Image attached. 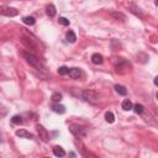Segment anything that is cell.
Instances as JSON below:
<instances>
[{
	"instance_id": "obj_21",
	"label": "cell",
	"mask_w": 158,
	"mask_h": 158,
	"mask_svg": "<svg viewBox=\"0 0 158 158\" xmlns=\"http://www.w3.org/2000/svg\"><path fill=\"white\" fill-rule=\"evenodd\" d=\"M51 99H52L53 103H59V101L62 100V94H59V93H54Z\"/></svg>"
},
{
	"instance_id": "obj_1",
	"label": "cell",
	"mask_w": 158,
	"mask_h": 158,
	"mask_svg": "<svg viewBox=\"0 0 158 158\" xmlns=\"http://www.w3.org/2000/svg\"><path fill=\"white\" fill-rule=\"evenodd\" d=\"M22 57L26 59V62L29 63L30 66L35 67L37 70H43V66L41 64L40 59L37 58L32 52H30V51H24V52H22Z\"/></svg>"
},
{
	"instance_id": "obj_17",
	"label": "cell",
	"mask_w": 158,
	"mask_h": 158,
	"mask_svg": "<svg viewBox=\"0 0 158 158\" xmlns=\"http://www.w3.org/2000/svg\"><path fill=\"white\" fill-rule=\"evenodd\" d=\"M132 109L135 110V113H136L137 115H141L143 111H145V108H143V105H141V104H136L135 106H132Z\"/></svg>"
},
{
	"instance_id": "obj_3",
	"label": "cell",
	"mask_w": 158,
	"mask_h": 158,
	"mask_svg": "<svg viewBox=\"0 0 158 158\" xmlns=\"http://www.w3.org/2000/svg\"><path fill=\"white\" fill-rule=\"evenodd\" d=\"M69 131L74 135V136H77V137H82V136H85L87 131H85V128L83 127V126H79V125H76V124H73L69 126Z\"/></svg>"
},
{
	"instance_id": "obj_24",
	"label": "cell",
	"mask_w": 158,
	"mask_h": 158,
	"mask_svg": "<svg viewBox=\"0 0 158 158\" xmlns=\"http://www.w3.org/2000/svg\"><path fill=\"white\" fill-rule=\"evenodd\" d=\"M0 142H1V135H0Z\"/></svg>"
},
{
	"instance_id": "obj_19",
	"label": "cell",
	"mask_w": 158,
	"mask_h": 158,
	"mask_svg": "<svg viewBox=\"0 0 158 158\" xmlns=\"http://www.w3.org/2000/svg\"><path fill=\"white\" fill-rule=\"evenodd\" d=\"M68 72H69V68L66 67V66H63V67H59V68H58V74H59V76H67Z\"/></svg>"
},
{
	"instance_id": "obj_9",
	"label": "cell",
	"mask_w": 158,
	"mask_h": 158,
	"mask_svg": "<svg viewBox=\"0 0 158 158\" xmlns=\"http://www.w3.org/2000/svg\"><path fill=\"white\" fill-rule=\"evenodd\" d=\"M91 62L94 63V64H96V66H99V64H101L104 62V58H103V56L101 54H99V53H94L91 56Z\"/></svg>"
},
{
	"instance_id": "obj_20",
	"label": "cell",
	"mask_w": 158,
	"mask_h": 158,
	"mask_svg": "<svg viewBox=\"0 0 158 158\" xmlns=\"http://www.w3.org/2000/svg\"><path fill=\"white\" fill-rule=\"evenodd\" d=\"M11 121H13V124H15V125H20V124H22V117H21L20 115H15V116H13Z\"/></svg>"
},
{
	"instance_id": "obj_5",
	"label": "cell",
	"mask_w": 158,
	"mask_h": 158,
	"mask_svg": "<svg viewBox=\"0 0 158 158\" xmlns=\"http://www.w3.org/2000/svg\"><path fill=\"white\" fill-rule=\"evenodd\" d=\"M37 132H39V136H40V138L43 141V142H48L50 141V134L47 132V130H46L43 126H41V125H37Z\"/></svg>"
},
{
	"instance_id": "obj_4",
	"label": "cell",
	"mask_w": 158,
	"mask_h": 158,
	"mask_svg": "<svg viewBox=\"0 0 158 158\" xmlns=\"http://www.w3.org/2000/svg\"><path fill=\"white\" fill-rule=\"evenodd\" d=\"M0 14L1 15H5V16H10V17H14L19 14V11L14 7H9V6H0Z\"/></svg>"
},
{
	"instance_id": "obj_10",
	"label": "cell",
	"mask_w": 158,
	"mask_h": 158,
	"mask_svg": "<svg viewBox=\"0 0 158 158\" xmlns=\"http://www.w3.org/2000/svg\"><path fill=\"white\" fill-rule=\"evenodd\" d=\"M53 154L56 157H64L66 156V151H64L61 146H54L53 147Z\"/></svg>"
},
{
	"instance_id": "obj_12",
	"label": "cell",
	"mask_w": 158,
	"mask_h": 158,
	"mask_svg": "<svg viewBox=\"0 0 158 158\" xmlns=\"http://www.w3.org/2000/svg\"><path fill=\"white\" fill-rule=\"evenodd\" d=\"M46 13H47V15L50 16V17H53L54 15H56V7H54V5H52V4H50V5H47V7H46Z\"/></svg>"
},
{
	"instance_id": "obj_7",
	"label": "cell",
	"mask_w": 158,
	"mask_h": 158,
	"mask_svg": "<svg viewBox=\"0 0 158 158\" xmlns=\"http://www.w3.org/2000/svg\"><path fill=\"white\" fill-rule=\"evenodd\" d=\"M16 136H19L20 138H30V140H32V138H33V135L30 134L29 131H26V130H17V131H16Z\"/></svg>"
},
{
	"instance_id": "obj_23",
	"label": "cell",
	"mask_w": 158,
	"mask_h": 158,
	"mask_svg": "<svg viewBox=\"0 0 158 158\" xmlns=\"http://www.w3.org/2000/svg\"><path fill=\"white\" fill-rule=\"evenodd\" d=\"M58 22L61 24V25H63V26H68L70 22H69V20L68 19H66V17H59L58 19Z\"/></svg>"
},
{
	"instance_id": "obj_22",
	"label": "cell",
	"mask_w": 158,
	"mask_h": 158,
	"mask_svg": "<svg viewBox=\"0 0 158 158\" xmlns=\"http://www.w3.org/2000/svg\"><path fill=\"white\" fill-rule=\"evenodd\" d=\"M111 16H113V17H115V19H121L122 21H124L125 19H126L124 14H121V13H115V11H114V13H111Z\"/></svg>"
},
{
	"instance_id": "obj_6",
	"label": "cell",
	"mask_w": 158,
	"mask_h": 158,
	"mask_svg": "<svg viewBox=\"0 0 158 158\" xmlns=\"http://www.w3.org/2000/svg\"><path fill=\"white\" fill-rule=\"evenodd\" d=\"M68 76H69V78H72V79H79L80 76H82V70H80L79 68H69Z\"/></svg>"
},
{
	"instance_id": "obj_2",
	"label": "cell",
	"mask_w": 158,
	"mask_h": 158,
	"mask_svg": "<svg viewBox=\"0 0 158 158\" xmlns=\"http://www.w3.org/2000/svg\"><path fill=\"white\" fill-rule=\"evenodd\" d=\"M82 96L85 101H88L89 104H96L99 103V95L94 90H90V89H87V90H83L82 93Z\"/></svg>"
},
{
	"instance_id": "obj_11",
	"label": "cell",
	"mask_w": 158,
	"mask_h": 158,
	"mask_svg": "<svg viewBox=\"0 0 158 158\" xmlns=\"http://www.w3.org/2000/svg\"><path fill=\"white\" fill-rule=\"evenodd\" d=\"M115 90H116V93H117L119 95H122V96H125V95L127 94V89H126L124 85L116 84V85H115Z\"/></svg>"
},
{
	"instance_id": "obj_15",
	"label": "cell",
	"mask_w": 158,
	"mask_h": 158,
	"mask_svg": "<svg viewBox=\"0 0 158 158\" xmlns=\"http://www.w3.org/2000/svg\"><path fill=\"white\" fill-rule=\"evenodd\" d=\"M66 37H67V41L70 42V43H74V42L77 41V36H76V33H74L73 31H68L67 35H66Z\"/></svg>"
},
{
	"instance_id": "obj_18",
	"label": "cell",
	"mask_w": 158,
	"mask_h": 158,
	"mask_svg": "<svg viewBox=\"0 0 158 158\" xmlns=\"http://www.w3.org/2000/svg\"><path fill=\"white\" fill-rule=\"evenodd\" d=\"M137 58H138V61H140L141 63H146L147 61H148V56L146 54V53H142V52H140L137 54Z\"/></svg>"
},
{
	"instance_id": "obj_13",
	"label": "cell",
	"mask_w": 158,
	"mask_h": 158,
	"mask_svg": "<svg viewBox=\"0 0 158 158\" xmlns=\"http://www.w3.org/2000/svg\"><path fill=\"white\" fill-rule=\"evenodd\" d=\"M132 103H131V100H128V99H125L122 101V109L125 111H130V110H132Z\"/></svg>"
},
{
	"instance_id": "obj_14",
	"label": "cell",
	"mask_w": 158,
	"mask_h": 158,
	"mask_svg": "<svg viewBox=\"0 0 158 158\" xmlns=\"http://www.w3.org/2000/svg\"><path fill=\"white\" fill-rule=\"evenodd\" d=\"M22 21H24V24H26V25L32 26V25H35V22H36V19H35L33 16H25V17L22 19Z\"/></svg>"
},
{
	"instance_id": "obj_16",
	"label": "cell",
	"mask_w": 158,
	"mask_h": 158,
	"mask_svg": "<svg viewBox=\"0 0 158 158\" xmlns=\"http://www.w3.org/2000/svg\"><path fill=\"white\" fill-rule=\"evenodd\" d=\"M105 120H106V122L113 124V122L115 121V115L111 113V111H108V113L105 114Z\"/></svg>"
},
{
	"instance_id": "obj_8",
	"label": "cell",
	"mask_w": 158,
	"mask_h": 158,
	"mask_svg": "<svg viewBox=\"0 0 158 158\" xmlns=\"http://www.w3.org/2000/svg\"><path fill=\"white\" fill-rule=\"evenodd\" d=\"M52 110L54 111V113H57V114H64V113H66V106L59 104V103H54L52 105Z\"/></svg>"
}]
</instances>
